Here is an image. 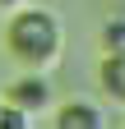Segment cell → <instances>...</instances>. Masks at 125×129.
I'll list each match as a JSON object with an SVG mask.
<instances>
[{"mask_svg":"<svg viewBox=\"0 0 125 129\" xmlns=\"http://www.w3.org/2000/svg\"><path fill=\"white\" fill-rule=\"evenodd\" d=\"M23 0H0V14H9V9H19Z\"/></svg>","mask_w":125,"mask_h":129,"instance_id":"7","label":"cell"},{"mask_svg":"<svg viewBox=\"0 0 125 129\" xmlns=\"http://www.w3.org/2000/svg\"><path fill=\"white\" fill-rule=\"evenodd\" d=\"M97 88H102V97H107V102L125 106V51H120V55H102Z\"/></svg>","mask_w":125,"mask_h":129,"instance_id":"4","label":"cell"},{"mask_svg":"<svg viewBox=\"0 0 125 129\" xmlns=\"http://www.w3.org/2000/svg\"><path fill=\"white\" fill-rule=\"evenodd\" d=\"M125 51V19H111L102 28V55H120Z\"/></svg>","mask_w":125,"mask_h":129,"instance_id":"6","label":"cell"},{"mask_svg":"<svg viewBox=\"0 0 125 129\" xmlns=\"http://www.w3.org/2000/svg\"><path fill=\"white\" fill-rule=\"evenodd\" d=\"M5 51L23 64V69H56L60 55H65V28L51 9H37V5H19L9 9V23H5Z\"/></svg>","mask_w":125,"mask_h":129,"instance_id":"1","label":"cell"},{"mask_svg":"<svg viewBox=\"0 0 125 129\" xmlns=\"http://www.w3.org/2000/svg\"><path fill=\"white\" fill-rule=\"evenodd\" d=\"M5 97L19 111H28V115H33V111H46V106H51V78L37 74V69H28L23 78H14V83L5 88Z\"/></svg>","mask_w":125,"mask_h":129,"instance_id":"2","label":"cell"},{"mask_svg":"<svg viewBox=\"0 0 125 129\" xmlns=\"http://www.w3.org/2000/svg\"><path fill=\"white\" fill-rule=\"evenodd\" d=\"M56 129H107V111L88 97H74V102L56 106Z\"/></svg>","mask_w":125,"mask_h":129,"instance_id":"3","label":"cell"},{"mask_svg":"<svg viewBox=\"0 0 125 129\" xmlns=\"http://www.w3.org/2000/svg\"><path fill=\"white\" fill-rule=\"evenodd\" d=\"M0 129H33V115L19 111L9 97H0Z\"/></svg>","mask_w":125,"mask_h":129,"instance_id":"5","label":"cell"}]
</instances>
